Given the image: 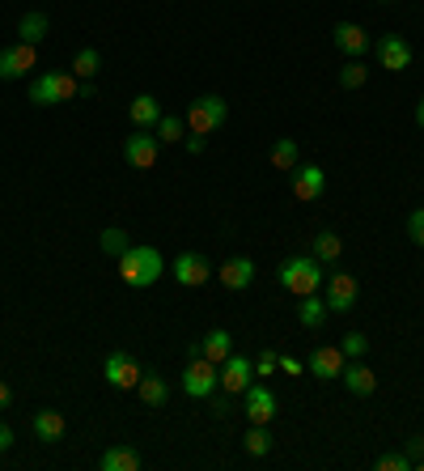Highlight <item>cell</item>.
<instances>
[{
  "instance_id": "obj_6",
  "label": "cell",
  "mask_w": 424,
  "mask_h": 471,
  "mask_svg": "<svg viewBox=\"0 0 424 471\" xmlns=\"http://www.w3.org/2000/svg\"><path fill=\"white\" fill-rule=\"evenodd\" d=\"M182 390H187L191 399H208L212 390H221V365H212L208 357H187Z\"/></svg>"
},
{
  "instance_id": "obj_37",
  "label": "cell",
  "mask_w": 424,
  "mask_h": 471,
  "mask_svg": "<svg viewBox=\"0 0 424 471\" xmlns=\"http://www.w3.org/2000/svg\"><path fill=\"white\" fill-rule=\"evenodd\" d=\"M403 455L411 458V467H416V471H424V433H416V438L403 446Z\"/></svg>"
},
{
  "instance_id": "obj_23",
  "label": "cell",
  "mask_w": 424,
  "mask_h": 471,
  "mask_svg": "<svg viewBox=\"0 0 424 471\" xmlns=\"http://www.w3.org/2000/svg\"><path fill=\"white\" fill-rule=\"evenodd\" d=\"M102 471H140L145 467V458H140V450L136 446H106L98 458Z\"/></svg>"
},
{
  "instance_id": "obj_16",
  "label": "cell",
  "mask_w": 424,
  "mask_h": 471,
  "mask_svg": "<svg viewBox=\"0 0 424 471\" xmlns=\"http://www.w3.org/2000/svg\"><path fill=\"white\" fill-rule=\"evenodd\" d=\"M343 365H348V357H343L340 344H318L310 357H306V370H310L314 378H323V382L340 378V374H343Z\"/></svg>"
},
{
  "instance_id": "obj_2",
  "label": "cell",
  "mask_w": 424,
  "mask_h": 471,
  "mask_svg": "<svg viewBox=\"0 0 424 471\" xmlns=\"http://www.w3.org/2000/svg\"><path fill=\"white\" fill-rule=\"evenodd\" d=\"M276 280L284 293H293V297H306V293H318L323 289V263L314 260V255H289V260H280L276 268Z\"/></svg>"
},
{
  "instance_id": "obj_33",
  "label": "cell",
  "mask_w": 424,
  "mask_h": 471,
  "mask_svg": "<svg viewBox=\"0 0 424 471\" xmlns=\"http://www.w3.org/2000/svg\"><path fill=\"white\" fill-rule=\"evenodd\" d=\"M340 348H343V357H348V361H357V357L369 353V336H365V331H343Z\"/></svg>"
},
{
  "instance_id": "obj_27",
  "label": "cell",
  "mask_w": 424,
  "mask_h": 471,
  "mask_svg": "<svg viewBox=\"0 0 424 471\" xmlns=\"http://www.w3.org/2000/svg\"><path fill=\"white\" fill-rule=\"evenodd\" d=\"M267 162L276 166V170H284V175H293L297 162H301V149H297L293 136H280L276 145H272V153H267Z\"/></svg>"
},
{
  "instance_id": "obj_22",
  "label": "cell",
  "mask_w": 424,
  "mask_h": 471,
  "mask_svg": "<svg viewBox=\"0 0 424 471\" xmlns=\"http://www.w3.org/2000/svg\"><path fill=\"white\" fill-rule=\"evenodd\" d=\"M310 255L323 263V268H335L340 255H343V238L335 234V229H318V234L310 238Z\"/></svg>"
},
{
  "instance_id": "obj_26",
  "label": "cell",
  "mask_w": 424,
  "mask_h": 471,
  "mask_svg": "<svg viewBox=\"0 0 424 471\" xmlns=\"http://www.w3.org/2000/svg\"><path fill=\"white\" fill-rule=\"evenodd\" d=\"M199 348H204V357H208L212 365H221V361H225L229 353H233V336H229L225 327H212L208 336L199 340Z\"/></svg>"
},
{
  "instance_id": "obj_36",
  "label": "cell",
  "mask_w": 424,
  "mask_h": 471,
  "mask_svg": "<svg viewBox=\"0 0 424 471\" xmlns=\"http://www.w3.org/2000/svg\"><path fill=\"white\" fill-rule=\"evenodd\" d=\"M408 238L416 246H424V209H411L408 212Z\"/></svg>"
},
{
  "instance_id": "obj_4",
  "label": "cell",
  "mask_w": 424,
  "mask_h": 471,
  "mask_svg": "<svg viewBox=\"0 0 424 471\" xmlns=\"http://www.w3.org/2000/svg\"><path fill=\"white\" fill-rule=\"evenodd\" d=\"M77 77L72 73H43V77H30V102L34 107H60V102H72L77 98Z\"/></svg>"
},
{
  "instance_id": "obj_21",
  "label": "cell",
  "mask_w": 424,
  "mask_h": 471,
  "mask_svg": "<svg viewBox=\"0 0 424 471\" xmlns=\"http://www.w3.org/2000/svg\"><path fill=\"white\" fill-rule=\"evenodd\" d=\"M136 395H140V404L145 407H165L170 404V382H165L157 370H145L140 382H136Z\"/></svg>"
},
{
  "instance_id": "obj_9",
  "label": "cell",
  "mask_w": 424,
  "mask_h": 471,
  "mask_svg": "<svg viewBox=\"0 0 424 471\" xmlns=\"http://www.w3.org/2000/svg\"><path fill=\"white\" fill-rule=\"evenodd\" d=\"M140 374H145V370H140L136 357L123 353V348H111L106 361H102V378H106V387H114V390H136Z\"/></svg>"
},
{
  "instance_id": "obj_18",
  "label": "cell",
  "mask_w": 424,
  "mask_h": 471,
  "mask_svg": "<svg viewBox=\"0 0 424 471\" xmlns=\"http://www.w3.org/2000/svg\"><path fill=\"white\" fill-rule=\"evenodd\" d=\"M343 387H348V395H357V399H369V395H374L377 390V374L374 370H369V365H365V361H348V365H343Z\"/></svg>"
},
{
  "instance_id": "obj_14",
  "label": "cell",
  "mask_w": 424,
  "mask_h": 471,
  "mask_svg": "<svg viewBox=\"0 0 424 471\" xmlns=\"http://www.w3.org/2000/svg\"><path fill=\"white\" fill-rule=\"evenodd\" d=\"M331 43H335V51H340L343 60H360L365 51L374 47L369 30H365V26H357V21H340V26L331 30Z\"/></svg>"
},
{
  "instance_id": "obj_35",
  "label": "cell",
  "mask_w": 424,
  "mask_h": 471,
  "mask_svg": "<svg viewBox=\"0 0 424 471\" xmlns=\"http://www.w3.org/2000/svg\"><path fill=\"white\" fill-rule=\"evenodd\" d=\"M280 370V353L276 348H263L259 357H255V378H272Z\"/></svg>"
},
{
  "instance_id": "obj_25",
  "label": "cell",
  "mask_w": 424,
  "mask_h": 471,
  "mask_svg": "<svg viewBox=\"0 0 424 471\" xmlns=\"http://www.w3.org/2000/svg\"><path fill=\"white\" fill-rule=\"evenodd\" d=\"M30 429H34V438H38V441H64L68 421L60 416V412H51V407H43V412H38V416L30 421Z\"/></svg>"
},
{
  "instance_id": "obj_7",
  "label": "cell",
  "mask_w": 424,
  "mask_h": 471,
  "mask_svg": "<svg viewBox=\"0 0 424 471\" xmlns=\"http://www.w3.org/2000/svg\"><path fill=\"white\" fill-rule=\"evenodd\" d=\"M34 68H38V47L21 43V39L0 47V81H21V77H30Z\"/></svg>"
},
{
  "instance_id": "obj_29",
  "label": "cell",
  "mask_w": 424,
  "mask_h": 471,
  "mask_svg": "<svg viewBox=\"0 0 424 471\" xmlns=\"http://www.w3.org/2000/svg\"><path fill=\"white\" fill-rule=\"evenodd\" d=\"M242 446H246V455H250V458H267V455H272V446H276V438H272V429H267V424H250Z\"/></svg>"
},
{
  "instance_id": "obj_15",
  "label": "cell",
  "mask_w": 424,
  "mask_h": 471,
  "mask_svg": "<svg viewBox=\"0 0 424 471\" xmlns=\"http://www.w3.org/2000/svg\"><path fill=\"white\" fill-rule=\"evenodd\" d=\"M250 382H255V361L242 357V353H229L221 361V390L225 395H242Z\"/></svg>"
},
{
  "instance_id": "obj_34",
  "label": "cell",
  "mask_w": 424,
  "mask_h": 471,
  "mask_svg": "<svg viewBox=\"0 0 424 471\" xmlns=\"http://www.w3.org/2000/svg\"><path fill=\"white\" fill-rule=\"evenodd\" d=\"M374 467L377 471H411V458L403 455V450H386V455L374 458Z\"/></svg>"
},
{
  "instance_id": "obj_24",
  "label": "cell",
  "mask_w": 424,
  "mask_h": 471,
  "mask_svg": "<svg viewBox=\"0 0 424 471\" xmlns=\"http://www.w3.org/2000/svg\"><path fill=\"white\" fill-rule=\"evenodd\" d=\"M47 30H51V17L43 9H30V13H21V21H17V39L30 43V47H38L47 39Z\"/></svg>"
},
{
  "instance_id": "obj_40",
  "label": "cell",
  "mask_w": 424,
  "mask_h": 471,
  "mask_svg": "<svg viewBox=\"0 0 424 471\" xmlns=\"http://www.w3.org/2000/svg\"><path fill=\"white\" fill-rule=\"evenodd\" d=\"M280 370H284V374H301V370H306V361H297V357H289V353H280Z\"/></svg>"
},
{
  "instance_id": "obj_44",
  "label": "cell",
  "mask_w": 424,
  "mask_h": 471,
  "mask_svg": "<svg viewBox=\"0 0 424 471\" xmlns=\"http://www.w3.org/2000/svg\"><path fill=\"white\" fill-rule=\"evenodd\" d=\"M416 124H420V128H424V98H420V102H416Z\"/></svg>"
},
{
  "instance_id": "obj_11",
  "label": "cell",
  "mask_w": 424,
  "mask_h": 471,
  "mask_svg": "<svg viewBox=\"0 0 424 471\" xmlns=\"http://www.w3.org/2000/svg\"><path fill=\"white\" fill-rule=\"evenodd\" d=\"M289 192H293V200H301V204H314V200H323L326 192V170L314 162H297V170L289 175Z\"/></svg>"
},
{
  "instance_id": "obj_31",
  "label": "cell",
  "mask_w": 424,
  "mask_h": 471,
  "mask_svg": "<svg viewBox=\"0 0 424 471\" xmlns=\"http://www.w3.org/2000/svg\"><path fill=\"white\" fill-rule=\"evenodd\" d=\"M153 136H157L162 145H179L182 136H187V119H179V115H162L157 128H153Z\"/></svg>"
},
{
  "instance_id": "obj_41",
  "label": "cell",
  "mask_w": 424,
  "mask_h": 471,
  "mask_svg": "<svg viewBox=\"0 0 424 471\" xmlns=\"http://www.w3.org/2000/svg\"><path fill=\"white\" fill-rule=\"evenodd\" d=\"M13 441H17V433L9 429V424H0V455H4V450H13Z\"/></svg>"
},
{
  "instance_id": "obj_20",
  "label": "cell",
  "mask_w": 424,
  "mask_h": 471,
  "mask_svg": "<svg viewBox=\"0 0 424 471\" xmlns=\"http://www.w3.org/2000/svg\"><path fill=\"white\" fill-rule=\"evenodd\" d=\"M326 319H331V310L318 293H306V297H297V323L306 327V331H323Z\"/></svg>"
},
{
  "instance_id": "obj_12",
  "label": "cell",
  "mask_w": 424,
  "mask_h": 471,
  "mask_svg": "<svg viewBox=\"0 0 424 471\" xmlns=\"http://www.w3.org/2000/svg\"><path fill=\"white\" fill-rule=\"evenodd\" d=\"M242 412H246V424H272L276 421V395L263 387V382H250V387L242 390Z\"/></svg>"
},
{
  "instance_id": "obj_5",
  "label": "cell",
  "mask_w": 424,
  "mask_h": 471,
  "mask_svg": "<svg viewBox=\"0 0 424 471\" xmlns=\"http://www.w3.org/2000/svg\"><path fill=\"white\" fill-rule=\"evenodd\" d=\"M323 302L331 314H348V310H357L360 302V285L352 272H326L323 280Z\"/></svg>"
},
{
  "instance_id": "obj_10",
  "label": "cell",
  "mask_w": 424,
  "mask_h": 471,
  "mask_svg": "<svg viewBox=\"0 0 424 471\" xmlns=\"http://www.w3.org/2000/svg\"><path fill=\"white\" fill-rule=\"evenodd\" d=\"M157 158H162V141H157L153 132L136 128L128 141H123V162H128L131 170H153Z\"/></svg>"
},
{
  "instance_id": "obj_42",
  "label": "cell",
  "mask_w": 424,
  "mask_h": 471,
  "mask_svg": "<svg viewBox=\"0 0 424 471\" xmlns=\"http://www.w3.org/2000/svg\"><path fill=\"white\" fill-rule=\"evenodd\" d=\"M13 404V390H9V382H0V412Z\"/></svg>"
},
{
  "instance_id": "obj_19",
  "label": "cell",
  "mask_w": 424,
  "mask_h": 471,
  "mask_svg": "<svg viewBox=\"0 0 424 471\" xmlns=\"http://www.w3.org/2000/svg\"><path fill=\"white\" fill-rule=\"evenodd\" d=\"M162 102L153 94H136L131 98V107H128V119H131V128H145V132H153L157 128V119H162Z\"/></svg>"
},
{
  "instance_id": "obj_32",
  "label": "cell",
  "mask_w": 424,
  "mask_h": 471,
  "mask_svg": "<svg viewBox=\"0 0 424 471\" xmlns=\"http://www.w3.org/2000/svg\"><path fill=\"white\" fill-rule=\"evenodd\" d=\"M365 81H369V68L360 64V60H343V68H340V90H360Z\"/></svg>"
},
{
  "instance_id": "obj_17",
  "label": "cell",
  "mask_w": 424,
  "mask_h": 471,
  "mask_svg": "<svg viewBox=\"0 0 424 471\" xmlns=\"http://www.w3.org/2000/svg\"><path fill=\"white\" fill-rule=\"evenodd\" d=\"M216 280H221L229 293L250 289V280H255V260H250V255H233V260H225L221 268H216Z\"/></svg>"
},
{
  "instance_id": "obj_3",
  "label": "cell",
  "mask_w": 424,
  "mask_h": 471,
  "mask_svg": "<svg viewBox=\"0 0 424 471\" xmlns=\"http://www.w3.org/2000/svg\"><path fill=\"white\" fill-rule=\"evenodd\" d=\"M187 132H199V136H212V132L225 128L229 119V102L221 94H199L191 107H187Z\"/></svg>"
},
{
  "instance_id": "obj_38",
  "label": "cell",
  "mask_w": 424,
  "mask_h": 471,
  "mask_svg": "<svg viewBox=\"0 0 424 471\" xmlns=\"http://www.w3.org/2000/svg\"><path fill=\"white\" fill-rule=\"evenodd\" d=\"M208 399H212V416H229V412H233V404H229V395H225V390H221V395L212 390Z\"/></svg>"
},
{
  "instance_id": "obj_30",
  "label": "cell",
  "mask_w": 424,
  "mask_h": 471,
  "mask_svg": "<svg viewBox=\"0 0 424 471\" xmlns=\"http://www.w3.org/2000/svg\"><path fill=\"white\" fill-rule=\"evenodd\" d=\"M131 246V238H128V229H119V226H106L98 234V251L106 255V260H119L123 251Z\"/></svg>"
},
{
  "instance_id": "obj_1",
  "label": "cell",
  "mask_w": 424,
  "mask_h": 471,
  "mask_svg": "<svg viewBox=\"0 0 424 471\" xmlns=\"http://www.w3.org/2000/svg\"><path fill=\"white\" fill-rule=\"evenodd\" d=\"M114 263H119V280H123L128 289H153V285L165 277V268H170V263L162 260V251H157V246H145V243H131Z\"/></svg>"
},
{
  "instance_id": "obj_8",
  "label": "cell",
  "mask_w": 424,
  "mask_h": 471,
  "mask_svg": "<svg viewBox=\"0 0 424 471\" xmlns=\"http://www.w3.org/2000/svg\"><path fill=\"white\" fill-rule=\"evenodd\" d=\"M170 277L179 280L182 289H199V285H208L212 280V263L199 255V251H179L174 260H170V268H165Z\"/></svg>"
},
{
  "instance_id": "obj_13",
  "label": "cell",
  "mask_w": 424,
  "mask_h": 471,
  "mask_svg": "<svg viewBox=\"0 0 424 471\" xmlns=\"http://www.w3.org/2000/svg\"><path fill=\"white\" fill-rule=\"evenodd\" d=\"M374 51H377V64L386 73H408L411 60H416V51H411V43L403 34H382L374 43Z\"/></svg>"
},
{
  "instance_id": "obj_28",
  "label": "cell",
  "mask_w": 424,
  "mask_h": 471,
  "mask_svg": "<svg viewBox=\"0 0 424 471\" xmlns=\"http://www.w3.org/2000/svg\"><path fill=\"white\" fill-rule=\"evenodd\" d=\"M98 68H102L98 47H77V56H72V77H77V81H94Z\"/></svg>"
},
{
  "instance_id": "obj_39",
  "label": "cell",
  "mask_w": 424,
  "mask_h": 471,
  "mask_svg": "<svg viewBox=\"0 0 424 471\" xmlns=\"http://www.w3.org/2000/svg\"><path fill=\"white\" fill-rule=\"evenodd\" d=\"M182 145H187V153H204V149H208V136H199V132H191V136H182Z\"/></svg>"
},
{
  "instance_id": "obj_43",
  "label": "cell",
  "mask_w": 424,
  "mask_h": 471,
  "mask_svg": "<svg viewBox=\"0 0 424 471\" xmlns=\"http://www.w3.org/2000/svg\"><path fill=\"white\" fill-rule=\"evenodd\" d=\"M94 94H98V85H94V81H81V85H77V98H94Z\"/></svg>"
}]
</instances>
